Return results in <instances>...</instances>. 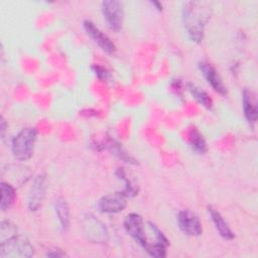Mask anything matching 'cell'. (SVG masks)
<instances>
[{"instance_id": "16", "label": "cell", "mask_w": 258, "mask_h": 258, "mask_svg": "<svg viewBox=\"0 0 258 258\" xmlns=\"http://www.w3.org/2000/svg\"><path fill=\"white\" fill-rule=\"evenodd\" d=\"M187 90L190 93V95L201 104L203 105L205 108L207 109H211L213 107V101L211 99V97L208 95L207 92H205L204 90H202L201 88H199L198 86L194 85V84H187Z\"/></svg>"}, {"instance_id": "13", "label": "cell", "mask_w": 258, "mask_h": 258, "mask_svg": "<svg viewBox=\"0 0 258 258\" xmlns=\"http://www.w3.org/2000/svg\"><path fill=\"white\" fill-rule=\"evenodd\" d=\"M242 104H243V111L244 115L249 123H255L257 119V106L255 102V98L249 90L243 91V98H242Z\"/></svg>"}, {"instance_id": "5", "label": "cell", "mask_w": 258, "mask_h": 258, "mask_svg": "<svg viewBox=\"0 0 258 258\" xmlns=\"http://www.w3.org/2000/svg\"><path fill=\"white\" fill-rule=\"evenodd\" d=\"M177 225L180 231L191 237L202 235L203 226L200 218L190 210H182L177 214Z\"/></svg>"}, {"instance_id": "20", "label": "cell", "mask_w": 258, "mask_h": 258, "mask_svg": "<svg viewBox=\"0 0 258 258\" xmlns=\"http://www.w3.org/2000/svg\"><path fill=\"white\" fill-rule=\"evenodd\" d=\"M47 257H63L66 254L59 249H51L46 253Z\"/></svg>"}, {"instance_id": "9", "label": "cell", "mask_w": 258, "mask_h": 258, "mask_svg": "<svg viewBox=\"0 0 258 258\" xmlns=\"http://www.w3.org/2000/svg\"><path fill=\"white\" fill-rule=\"evenodd\" d=\"M46 181L47 179L45 174H39L34 178V181L30 188L28 200H27V206L30 211L32 212L37 211L41 206L45 198V192L47 188Z\"/></svg>"}, {"instance_id": "2", "label": "cell", "mask_w": 258, "mask_h": 258, "mask_svg": "<svg viewBox=\"0 0 258 258\" xmlns=\"http://www.w3.org/2000/svg\"><path fill=\"white\" fill-rule=\"evenodd\" d=\"M37 131L33 127L21 129L11 141V151L15 159L25 161L29 159L34 150Z\"/></svg>"}, {"instance_id": "12", "label": "cell", "mask_w": 258, "mask_h": 258, "mask_svg": "<svg viewBox=\"0 0 258 258\" xmlns=\"http://www.w3.org/2000/svg\"><path fill=\"white\" fill-rule=\"evenodd\" d=\"M54 212L57 217L61 231H63V232L68 231L70 228V223H71L70 208H69L67 201L63 198L59 197L54 201Z\"/></svg>"}, {"instance_id": "15", "label": "cell", "mask_w": 258, "mask_h": 258, "mask_svg": "<svg viewBox=\"0 0 258 258\" xmlns=\"http://www.w3.org/2000/svg\"><path fill=\"white\" fill-rule=\"evenodd\" d=\"M188 140H189V145L194 151L200 154H203L208 150L207 142L204 136L201 134V132L197 128L190 129L188 134Z\"/></svg>"}, {"instance_id": "8", "label": "cell", "mask_w": 258, "mask_h": 258, "mask_svg": "<svg viewBox=\"0 0 258 258\" xmlns=\"http://www.w3.org/2000/svg\"><path fill=\"white\" fill-rule=\"evenodd\" d=\"M83 25L87 34L102 50H104L108 54L115 53L116 46L113 41L100 28H98L94 22H92L91 20H85Z\"/></svg>"}, {"instance_id": "10", "label": "cell", "mask_w": 258, "mask_h": 258, "mask_svg": "<svg viewBox=\"0 0 258 258\" xmlns=\"http://www.w3.org/2000/svg\"><path fill=\"white\" fill-rule=\"evenodd\" d=\"M199 69L202 75L204 76V78L206 79V81L208 82V84L213 88L214 91H216L218 94L222 96L227 95V88L221 76L219 75L218 71L215 69V67L212 63L205 60L200 61Z\"/></svg>"}, {"instance_id": "11", "label": "cell", "mask_w": 258, "mask_h": 258, "mask_svg": "<svg viewBox=\"0 0 258 258\" xmlns=\"http://www.w3.org/2000/svg\"><path fill=\"white\" fill-rule=\"evenodd\" d=\"M208 212L219 235L225 240H233L235 238V235L232 229L230 228L229 224L225 221L224 217L220 214V212L212 206L208 207Z\"/></svg>"}, {"instance_id": "18", "label": "cell", "mask_w": 258, "mask_h": 258, "mask_svg": "<svg viewBox=\"0 0 258 258\" xmlns=\"http://www.w3.org/2000/svg\"><path fill=\"white\" fill-rule=\"evenodd\" d=\"M17 234V228L16 226L11 223L10 221H2L0 224V243L3 241H6Z\"/></svg>"}, {"instance_id": "1", "label": "cell", "mask_w": 258, "mask_h": 258, "mask_svg": "<svg viewBox=\"0 0 258 258\" xmlns=\"http://www.w3.org/2000/svg\"><path fill=\"white\" fill-rule=\"evenodd\" d=\"M182 22L188 38L194 42H201L205 35V28L210 18L207 7L197 1H188L182 7Z\"/></svg>"}, {"instance_id": "19", "label": "cell", "mask_w": 258, "mask_h": 258, "mask_svg": "<svg viewBox=\"0 0 258 258\" xmlns=\"http://www.w3.org/2000/svg\"><path fill=\"white\" fill-rule=\"evenodd\" d=\"M92 70L94 71V73L96 74V76H97L100 80L108 81V80L111 79V74H110V72H108L104 67L95 64V66L92 67Z\"/></svg>"}, {"instance_id": "4", "label": "cell", "mask_w": 258, "mask_h": 258, "mask_svg": "<svg viewBox=\"0 0 258 258\" xmlns=\"http://www.w3.org/2000/svg\"><path fill=\"white\" fill-rule=\"evenodd\" d=\"M101 10L108 26L114 31H119L124 18L122 3L117 0H106L101 3Z\"/></svg>"}, {"instance_id": "3", "label": "cell", "mask_w": 258, "mask_h": 258, "mask_svg": "<svg viewBox=\"0 0 258 258\" xmlns=\"http://www.w3.org/2000/svg\"><path fill=\"white\" fill-rule=\"evenodd\" d=\"M33 255L34 247L24 236L16 235L0 243L1 258H29Z\"/></svg>"}, {"instance_id": "6", "label": "cell", "mask_w": 258, "mask_h": 258, "mask_svg": "<svg viewBox=\"0 0 258 258\" xmlns=\"http://www.w3.org/2000/svg\"><path fill=\"white\" fill-rule=\"evenodd\" d=\"M129 197L122 189L104 196L98 204V208L102 213L116 214L122 212L127 206V199Z\"/></svg>"}, {"instance_id": "7", "label": "cell", "mask_w": 258, "mask_h": 258, "mask_svg": "<svg viewBox=\"0 0 258 258\" xmlns=\"http://www.w3.org/2000/svg\"><path fill=\"white\" fill-rule=\"evenodd\" d=\"M83 230L89 241L104 243L108 240V232L105 225L94 216L89 215L83 220Z\"/></svg>"}, {"instance_id": "14", "label": "cell", "mask_w": 258, "mask_h": 258, "mask_svg": "<svg viewBox=\"0 0 258 258\" xmlns=\"http://www.w3.org/2000/svg\"><path fill=\"white\" fill-rule=\"evenodd\" d=\"M1 202H0V209L5 212L7 211L14 202L15 199V188L9 182L4 180L1 181Z\"/></svg>"}, {"instance_id": "17", "label": "cell", "mask_w": 258, "mask_h": 258, "mask_svg": "<svg viewBox=\"0 0 258 258\" xmlns=\"http://www.w3.org/2000/svg\"><path fill=\"white\" fill-rule=\"evenodd\" d=\"M116 175L118 176L119 179L123 180V182H124V184H125L123 190L127 194V196H128L129 198H132V197H134V196L137 195V192H138V186H137V184L135 183V181H133L131 178H129V177L127 176V172H126L123 168L117 169Z\"/></svg>"}, {"instance_id": "21", "label": "cell", "mask_w": 258, "mask_h": 258, "mask_svg": "<svg viewBox=\"0 0 258 258\" xmlns=\"http://www.w3.org/2000/svg\"><path fill=\"white\" fill-rule=\"evenodd\" d=\"M150 4H151L152 6H154L155 9H157L158 11H161V10H162V4L159 3V2H157V1H151Z\"/></svg>"}]
</instances>
